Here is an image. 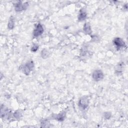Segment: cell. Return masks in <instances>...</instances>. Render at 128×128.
<instances>
[{
    "label": "cell",
    "mask_w": 128,
    "mask_h": 128,
    "mask_svg": "<svg viewBox=\"0 0 128 128\" xmlns=\"http://www.w3.org/2000/svg\"><path fill=\"white\" fill-rule=\"evenodd\" d=\"M14 116L15 117H16V118H20V117L22 116V114H21V113H20V112L17 111V112H16L15 113H14Z\"/></svg>",
    "instance_id": "4fadbf2b"
},
{
    "label": "cell",
    "mask_w": 128,
    "mask_h": 128,
    "mask_svg": "<svg viewBox=\"0 0 128 128\" xmlns=\"http://www.w3.org/2000/svg\"><path fill=\"white\" fill-rule=\"evenodd\" d=\"M65 115H66L65 113L62 112V113H61V114H59V115H57V116L56 117V119H57L59 121H63L64 120V119H65Z\"/></svg>",
    "instance_id": "30bf717a"
},
{
    "label": "cell",
    "mask_w": 128,
    "mask_h": 128,
    "mask_svg": "<svg viewBox=\"0 0 128 128\" xmlns=\"http://www.w3.org/2000/svg\"><path fill=\"white\" fill-rule=\"evenodd\" d=\"M27 7V4H22L21 2H19L15 5V10L17 12H21Z\"/></svg>",
    "instance_id": "8992f818"
},
{
    "label": "cell",
    "mask_w": 128,
    "mask_h": 128,
    "mask_svg": "<svg viewBox=\"0 0 128 128\" xmlns=\"http://www.w3.org/2000/svg\"><path fill=\"white\" fill-rule=\"evenodd\" d=\"M105 117L107 119H109L111 117V114L108 113V112H107L105 114Z\"/></svg>",
    "instance_id": "9a60e30c"
},
{
    "label": "cell",
    "mask_w": 128,
    "mask_h": 128,
    "mask_svg": "<svg viewBox=\"0 0 128 128\" xmlns=\"http://www.w3.org/2000/svg\"><path fill=\"white\" fill-rule=\"evenodd\" d=\"M88 105L89 100L87 97H83L80 99L79 102V105L80 108H81L83 110H85L88 107Z\"/></svg>",
    "instance_id": "3957f363"
},
{
    "label": "cell",
    "mask_w": 128,
    "mask_h": 128,
    "mask_svg": "<svg viewBox=\"0 0 128 128\" xmlns=\"http://www.w3.org/2000/svg\"><path fill=\"white\" fill-rule=\"evenodd\" d=\"M14 20L13 19V17H11L9 20V22L8 23V27L9 28V29H12L14 28Z\"/></svg>",
    "instance_id": "8fae6325"
},
{
    "label": "cell",
    "mask_w": 128,
    "mask_h": 128,
    "mask_svg": "<svg viewBox=\"0 0 128 128\" xmlns=\"http://www.w3.org/2000/svg\"><path fill=\"white\" fill-rule=\"evenodd\" d=\"M87 18V13L84 10H81L80 11L78 19L80 21H83Z\"/></svg>",
    "instance_id": "ba28073f"
},
{
    "label": "cell",
    "mask_w": 128,
    "mask_h": 128,
    "mask_svg": "<svg viewBox=\"0 0 128 128\" xmlns=\"http://www.w3.org/2000/svg\"><path fill=\"white\" fill-rule=\"evenodd\" d=\"M38 48H39V47H38V46L37 45H34L33 47H32L31 51L34 52H36L38 50Z\"/></svg>",
    "instance_id": "5bb4252c"
},
{
    "label": "cell",
    "mask_w": 128,
    "mask_h": 128,
    "mask_svg": "<svg viewBox=\"0 0 128 128\" xmlns=\"http://www.w3.org/2000/svg\"><path fill=\"white\" fill-rule=\"evenodd\" d=\"M114 44L118 48L125 47L126 45L125 42L120 38H115L114 40Z\"/></svg>",
    "instance_id": "5b68a950"
},
{
    "label": "cell",
    "mask_w": 128,
    "mask_h": 128,
    "mask_svg": "<svg viewBox=\"0 0 128 128\" xmlns=\"http://www.w3.org/2000/svg\"><path fill=\"white\" fill-rule=\"evenodd\" d=\"M34 68V63L32 61L28 62L23 68V71L24 73L26 75H29L30 72L33 70Z\"/></svg>",
    "instance_id": "6da1fadb"
},
{
    "label": "cell",
    "mask_w": 128,
    "mask_h": 128,
    "mask_svg": "<svg viewBox=\"0 0 128 128\" xmlns=\"http://www.w3.org/2000/svg\"><path fill=\"white\" fill-rule=\"evenodd\" d=\"M84 31L87 34H91L92 33V30L91 26L89 23H86L84 26Z\"/></svg>",
    "instance_id": "9c48e42d"
},
{
    "label": "cell",
    "mask_w": 128,
    "mask_h": 128,
    "mask_svg": "<svg viewBox=\"0 0 128 128\" xmlns=\"http://www.w3.org/2000/svg\"><path fill=\"white\" fill-rule=\"evenodd\" d=\"M44 32V28L41 24H39L33 32V35L35 37H38L41 35Z\"/></svg>",
    "instance_id": "277c9868"
},
{
    "label": "cell",
    "mask_w": 128,
    "mask_h": 128,
    "mask_svg": "<svg viewBox=\"0 0 128 128\" xmlns=\"http://www.w3.org/2000/svg\"><path fill=\"white\" fill-rule=\"evenodd\" d=\"M92 77L95 81H99L103 79L104 74L101 70H96L93 72Z\"/></svg>",
    "instance_id": "7a4b0ae2"
},
{
    "label": "cell",
    "mask_w": 128,
    "mask_h": 128,
    "mask_svg": "<svg viewBox=\"0 0 128 128\" xmlns=\"http://www.w3.org/2000/svg\"><path fill=\"white\" fill-rule=\"evenodd\" d=\"M11 116V113L9 111V110L7 109L1 108V116L2 117H4V119H9V118Z\"/></svg>",
    "instance_id": "52a82bcc"
},
{
    "label": "cell",
    "mask_w": 128,
    "mask_h": 128,
    "mask_svg": "<svg viewBox=\"0 0 128 128\" xmlns=\"http://www.w3.org/2000/svg\"><path fill=\"white\" fill-rule=\"evenodd\" d=\"M48 56V52L46 50H43L42 52V56L44 58H46Z\"/></svg>",
    "instance_id": "7c38bea8"
}]
</instances>
